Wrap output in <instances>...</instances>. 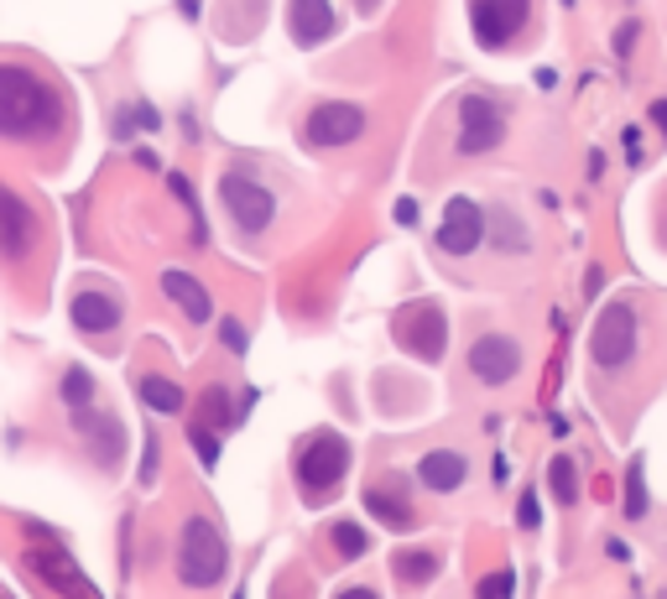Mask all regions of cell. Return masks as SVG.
I'll list each match as a JSON object with an SVG mask.
<instances>
[{"mask_svg":"<svg viewBox=\"0 0 667 599\" xmlns=\"http://www.w3.org/2000/svg\"><path fill=\"white\" fill-rule=\"evenodd\" d=\"M365 511L381 522V527H391V531H407L412 527V505H407V490H402V479H371L365 485Z\"/></svg>","mask_w":667,"mask_h":599,"instance_id":"obj_16","label":"cell"},{"mask_svg":"<svg viewBox=\"0 0 667 599\" xmlns=\"http://www.w3.org/2000/svg\"><path fill=\"white\" fill-rule=\"evenodd\" d=\"M219 339H225V344H230L235 355H245V329H240L235 318H225V323H219Z\"/></svg>","mask_w":667,"mask_h":599,"instance_id":"obj_29","label":"cell"},{"mask_svg":"<svg viewBox=\"0 0 667 599\" xmlns=\"http://www.w3.org/2000/svg\"><path fill=\"white\" fill-rule=\"evenodd\" d=\"M162 292L189 313V323H209L215 303H209V292L198 288V277H189V271H162Z\"/></svg>","mask_w":667,"mask_h":599,"instance_id":"obj_18","label":"cell"},{"mask_svg":"<svg viewBox=\"0 0 667 599\" xmlns=\"http://www.w3.org/2000/svg\"><path fill=\"white\" fill-rule=\"evenodd\" d=\"M480 240H485V209H480L475 198H453L449 209H444L438 250L444 256H470V250H480Z\"/></svg>","mask_w":667,"mask_h":599,"instance_id":"obj_11","label":"cell"},{"mask_svg":"<svg viewBox=\"0 0 667 599\" xmlns=\"http://www.w3.org/2000/svg\"><path fill=\"white\" fill-rule=\"evenodd\" d=\"M532 16V0H475L470 22H475L480 48H506Z\"/></svg>","mask_w":667,"mask_h":599,"instance_id":"obj_9","label":"cell"},{"mask_svg":"<svg viewBox=\"0 0 667 599\" xmlns=\"http://www.w3.org/2000/svg\"><path fill=\"white\" fill-rule=\"evenodd\" d=\"M333 599H381V595H376L371 584H350V589H339V595H333Z\"/></svg>","mask_w":667,"mask_h":599,"instance_id":"obj_30","label":"cell"},{"mask_svg":"<svg viewBox=\"0 0 667 599\" xmlns=\"http://www.w3.org/2000/svg\"><path fill=\"white\" fill-rule=\"evenodd\" d=\"M506 142V110L490 95L459 99V157H485Z\"/></svg>","mask_w":667,"mask_h":599,"instance_id":"obj_6","label":"cell"},{"mask_svg":"<svg viewBox=\"0 0 667 599\" xmlns=\"http://www.w3.org/2000/svg\"><path fill=\"white\" fill-rule=\"evenodd\" d=\"M391 334H397V344H402L407 355H417L433 365V359H444L449 323H444V313L433 308V303H412V308H402L391 318Z\"/></svg>","mask_w":667,"mask_h":599,"instance_id":"obj_7","label":"cell"},{"mask_svg":"<svg viewBox=\"0 0 667 599\" xmlns=\"http://www.w3.org/2000/svg\"><path fill=\"white\" fill-rule=\"evenodd\" d=\"M26 569L43 578L52 595H63V599H95V584L78 574V563H73L63 548H52V542H48V548H32V552H26Z\"/></svg>","mask_w":667,"mask_h":599,"instance_id":"obj_10","label":"cell"},{"mask_svg":"<svg viewBox=\"0 0 667 599\" xmlns=\"http://www.w3.org/2000/svg\"><path fill=\"white\" fill-rule=\"evenodd\" d=\"M365 131V110L360 105H318L308 115V125H303V136H308V146H350Z\"/></svg>","mask_w":667,"mask_h":599,"instance_id":"obj_12","label":"cell"},{"mask_svg":"<svg viewBox=\"0 0 667 599\" xmlns=\"http://www.w3.org/2000/svg\"><path fill=\"white\" fill-rule=\"evenodd\" d=\"M553 501L558 505H573L579 501V469H573V459H553Z\"/></svg>","mask_w":667,"mask_h":599,"instance_id":"obj_23","label":"cell"},{"mask_svg":"<svg viewBox=\"0 0 667 599\" xmlns=\"http://www.w3.org/2000/svg\"><path fill=\"white\" fill-rule=\"evenodd\" d=\"M485 240L496 245V250H506V256H526V245H532V230H526L522 219H517V209H490L485 215Z\"/></svg>","mask_w":667,"mask_h":599,"instance_id":"obj_19","label":"cell"},{"mask_svg":"<svg viewBox=\"0 0 667 599\" xmlns=\"http://www.w3.org/2000/svg\"><path fill=\"white\" fill-rule=\"evenodd\" d=\"M69 318L84 329V334H110V329L120 323V303L110 297V292L89 288V292H78V297L69 303Z\"/></svg>","mask_w":667,"mask_h":599,"instance_id":"obj_17","label":"cell"},{"mask_svg":"<svg viewBox=\"0 0 667 599\" xmlns=\"http://www.w3.org/2000/svg\"><path fill=\"white\" fill-rule=\"evenodd\" d=\"M646 511V490H642V459L631 464V479H626V516H642Z\"/></svg>","mask_w":667,"mask_h":599,"instance_id":"obj_26","label":"cell"},{"mask_svg":"<svg viewBox=\"0 0 667 599\" xmlns=\"http://www.w3.org/2000/svg\"><path fill=\"white\" fill-rule=\"evenodd\" d=\"M69 105L43 73L26 63H0V136L5 142H52Z\"/></svg>","mask_w":667,"mask_h":599,"instance_id":"obj_1","label":"cell"},{"mask_svg":"<svg viewBox=\"0 0 667 599\" xmlns=\"http://www.w3.org/2000/svg\"><path fill=\"white\" fill-rule=\"evenodd\" d=\"M204 417H209L215 428H230V423H240L235 412H230V396H225L219 386H209V391H204Z\"/></svg>","mask_w":667,"mask_h":599,"instance_id":"obj_25","label":"cell"},{"mask_svg":"<svg viewBox=\"0 0 667 599\" xmlns=\"http://www.w3.org/2000/svg\"><path fill=\"white\" fill-rule=\"evenodd\" d=\"M464 479H470V459L453 454V449H433V454L417 459V485L433 496H453Z\"/></svg>","mask_w":667,"mask_h":599,"instance_id":"obj_15","label":"cell"},{"mask_svg":"<svg viewBox=\"0 0 667 599\" xmlns=\"http://www.w3.org/2000/svg\"><path fill=\"white\" fill-rule=\"evenodd\" d=\"M636 344H642V323H636V308L626 303H610L599 313L595 334H590V359L599 370H626L636 359Z\"/></svg>","mask_w":667,"mask_h":599,"instance_id":"obj_5","label":"cell"},{"mask_svg":"<svg viewBox=\"0 0 667 599\" xmlns=\"http://www.w3.org/2000/svg\"><path fill=\"white\" fill-rule=\"evenodd\" d=\"M189 438H193V449H198V459H204V464H209V469H215V459H219V438H215V432L193 428Z\"/></svg>","mask_w":667,"mask_h":599,"instance_id":"obj_28","label":"cell"},{"mask_svg":"<svg viewBox=\"0 0 667 599\" xmlns=\"http://www.w3.org/2000/svg\"><path fill=\"white\" fill-rule=\"evenodd\" d=\"M339 32V11L333 0H287V37L298 48H318Z\"/></svg>","mask_w":667,"mask_h":599,"instance_id":"obj_13","label":"cell"},{"mask_svg":"<svg viewBox=\"0 0 667 599\" xmlns=\"http://www.w3.org/2000/svg\"><path fill=\"white\" fill-rule=\"evenodd\" d=\"M376 5H381V0H360V11H376Z\"/></svg>","mask_w":667,"mask_h":599,"instance_id":"obj_33","label":"cell"},{"mask_svg":"<svg viewBox=\"0 0 667 599\" xmlns=\"http://www.w3.org/2000/svg\"><path fill=\"white\" fill-rule=\"evenodd\" d=\"M391 569H397L402 584H428V578L444 569V558H438L433 548H402L397 558H391Z\"/></svg>","mask_w":667,"mask_h":599,"instance_id":"obj_20","label":"cell"},{"mask_svg":"<svg viewBox=\"0 0 667 599\" xmlns=\"http://www.w3.org/2000/svg\"><path fill=\"white\" fill-rule=\"evenodd\" d=\"M517 370H522V344L511 334H480L470 344V376L480 386H506L517 381Z\"/></svg>","mask_w":667,"mask_h":599,"instance_id":"obj_8","label":"cell"},{"mask_svg":"<svg viewBox=\"0 0 667 599\" xmlns=\"http://www.w3.org/2000/svg\"><path fill=\"white\" fill-rule=\"evenodd\" d=\"M219 204H225L230 224H235L245 240H256L266 224H271V215H277L271 188H262L251 172H225V178H219Z\"/></svg>","mask_w":667,"mask_h":599,"instance_id":"obj_4","label":"cell"},{"mask_svg":"<svg viewBox=\"0 0 667 599\" xmlns=\"http://www.w3.org/2000/svg\"><path fill=\"white\" fill-rule=\"evenodd\" d=\"M522 527H537V496L532 490L522 496Z\"/></svg>","mask_w":667,"mask_h":599,"instance_id":"obj_31","label":"cell"},{"mask_svg":"<svg viewBox=\"0 0 667 599\" xmlns=\"http://www.w3.org/2000/svg\"><path fill=\"white\" fill-rule=\"evenodd\" d=\"M230 569V548L209 516H189L183 531H178V578L189 589H215Z\"/></svg>","mask_w":667,"mask_h":599,"instance_id":"obj_2","label":"cell"},{"mask_svg":"<svg viewBox=\"0 0 667 599\" xmlns=\"http://www.w3.org/2000/svg\"><path fill=\"white\" fill-rule=\"evenodd\" d=\"M652 120H657V125L667 131V99H663V105H652Z\"/></svg>","mask_w":667,"mask_h":599,"instance_id":"obj_32","label":"cell"},{"mask_svg":"<svg viewBox=\"0 0 667 599\" xmlns=\"http://www.w3.org/2000/svg\"><path fill=\"white\" fill-rule=\"evenodd\" d=\"M344 469H350V443L333 438V432H313L308 443L298 449V485H303L308 501H324L344 479Z\"/></svg>","mask_w":667,"mask_h":599,"instance_id":"obj_3","label":"cell"},{"mask_svg":"<svg viewBox=\"0 0 667 599\" xmlns=\"http://www.w3.org/2000/svg\"><path fill=\"white\" fill-rule=\"evenodd\" d=\"M0 599H11V595H0Z\"/></svg>","mask_w":667,"mask_h":599,"instance_id":"obj_34","label":"cell"},{"mask_svg":"<svg viewBox=\"0 0 667 599\" xmlns=\"http://www.w3.org/2000/svg\"><path fill=\"white\" fill-rule=\"evenodd\" d=\"M136 391H142V402L151 412H167V417H172V412H183V386L167 381V376H142Z\"/></svg>","mask_w":667,"mask_h":599,"instance_id":"obj_21","label":"cell"},{"mask_svg":"<svg viewBox=\"0 0 667 599\" xmlns=\"http://www.w3.org/2000/svg\"><path fill=\"white\" fill-rule=\"evenodd\" d=\"M517 595V578H511V569H500V574H490L485 584H480V599H511Z\"/></svg>","mask_w":667,"mask_h":599,"instance_id":"obj_27","label":"cell"},{"mask_svg":"<svg viewBox=\"0 0 667 599\" xmlns=\"http://www.w3.org/2000/svg\"><path fill=\"white\" fill-rule=\"evenodd\" d=\"M329 542H333V552H339V558H360V552L371 548V537H365L355 522H333V527H329Z\"/></svg>","mask_w":667,"mask_h":599,"instance_id":"obj_24","label":"cell"},{"mask_svg":"<svg viewBox=\"0 0 667 599\" xmlns=\"http://www.w3.org/2000/svg\"><path fill=\"white\" fill-rule=\"evenodd\" d=\"M63 407H69L73 417L95 407V381H89V370H84V365H73L69 376H63Z\"/></svg>","mask_w":667,"mask_h":599,"instance_id":"obj_22","label":"cell"},{"mask_svg":"<svg viewBox=\"0 0 667 599\" xmlns=\"http://www.w3.org/2000/svg\"><path fill=\"white\" fill-rule=\"evenodd\" d=\"M32 240H37L32 209H26L11 188H0V256H5V261H22L26 250H32Z\"/></svg>","mask_w":667,"mask_h":599,"instance_id":"obj_14","label":"cell"}]
</instances>
